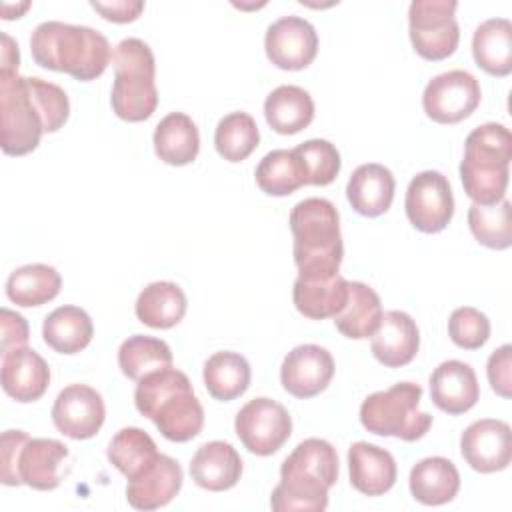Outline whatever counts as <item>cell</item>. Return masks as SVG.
Wrapping results in <instances>:
<instances>
[{
	"label": "cell",
	"mask_w": 512,
	"mask_h": 512,
	"mask_svg": "<svg viewBox=\"0 0 512 512\" xmlns=\"http://www.w3.org/2000/svg\"><path fill=\"white\" fill-rule=\"evenodd\" d=\"M70 116L66 92L36 76L0 72V146L8 156L38 148L44 132L60 130Z\"/></svg>",
	"instance_id": "obj_1"
},
{
	"label": "cell",
	"mask_w": 512,
	"mask_h": 512,
	"mask_svg": "<svg viewBox=\"0 0 512 512\" xmlns=\"http://www.w3.org/2000/svg\"><path fill=\"white\" fill-rule=\"evenodd\" d=\"M336 480V448L328 440L306 438L284 458L280 482L272 490L270 506L274 512H322L328 506V490Z\"/></svg>",
	"instance_id": "obj_2"
},
{
	"label": "cell",
	"mask_w": 512,
	"mask_h": 512,
	"mask_svg": "<svg viewBox=\"0 0 512 512\" xmlns=\"http://www.w3.org/2000/svg\"><path fill=\"white\" fill-rule=\"evenodd\" d=\"M30 52L38 66L66 72L80 82L102 76L112 60L110 42L102 32L58 20H48L34 28Z\"/></svg>",
	"instance_id": "obj_3"
},
{
	"label": "cell",
	"mask_w": 512,
	"mask_h": 512,
	"mask_svg": "<svg viewBox=\"0 0 512 512\" xmlns=\"http://www.w3.org/2000/svg\"><path fill=\"white\" fill-rule=\"evenodd\" d=\"M134 404L170 442H188L196 438L204 426V408L188 376L172 366L150 372L138 380Z\"/></svg>",
	"instance_id": "obj_4"
},
{
	"label": "cell",
	"mask_w": 512,
	"mask_h": 512,
	"mask_svg": "<svg viewBox=\"0 0 512 512\" xmlns=\"http://www.w3.org/2000/svg\"><path fill=\"white\" fill-rule=\"evenodd\" d=\"M512 160V134L504 124L486 122L464 142L460 180L474 204L490 206L504 200Z\"/></svg>",
	"instance_id": "obj_5"
},
{
	"label": "cell",
	"mask_w": 512,
	"mask_h": 512,
	"mask_svg": "<svg viewBox=\"0 0 512 512\" xmlns=\"http://www.w3.org/2000/svg\"><path fill=\"white\" fill-rule=\"evenodd\" d=\"M288 224L298 274H336L344 258L336 206L326 198H304L292 208Z\"/></svg>",
	"instance_id": "obj_6"
},
{
	"label": "cell",
	"mask_w": 512,
	"mask_h": 512,
	"mask_svg": "<svg viewBox=\"0 0 512 512\" xmlns=\"http://www.w3.org/2000/svg\"><path fill=\"white\" fill-rule=\"evenodd\" d=\"M112 64L114 114L126 122L148 120L158 106L156 62L150 46L140 38H124L112 50Z\"/></svg>",
	"instance_id": "obj_7"
},
{
	"label": "cell",
	"mask_w": 512,
	"mask_h": 512,
	"mask_svg": "<svg viewBox=\"0 0 512 512\" xmlns=\"http://www.w3.org/2000/svg\"><path fill=\"white\" fill-rule=\"evenodd\" d=\"M420 400L422 388L418 384L398 382L362 402L360 422L372 434L416 442L432 426V416L420 410Z\"/></svg>",
	"instance_id": "obj_8"
},
{
	"label": "cell",
	"mask_w": 512,
	"mask_h": 512,
	"mask_svg": "<svg viewBox=\"0 0 512 512\" xmlns=\"http://www.w3.org/2000/svg\"><path fill=\"white\" fill-rule=\"evenodd\" d=\"M456 0H414L408 8V34L418 56L430 62L452 56L460 42Z\"/></svg>",
	"instance_id": "obj_9"
},
{
	"label": "cell",
	"mask_w": 512,
	"mask_h": 512,
	"mask_svg": "<svg viewBox=\"0 0 512 512\" xmlns=\"http://www.w3.org/2000/svg\"><path fill=\"white\" fill-rule=\"evenodd\" d=\"M234 430L248 452L270 456L290 438L292 418L280 402L262 396L246 402L238 410Z\"/></svg>",
	"instance_id": "obj_10"
},
{
	"label": "cell",
	"mask_w": 512,
	"mask_h": 512,
	"mask_svg": "<svg viewBox=\"0 0 512 512\" xmlns=\"http://www.w3.org/2000/svg\"><path fill=\"white\" fill-rule=\"evenodd\" d=\"M410 224L424 232H442L454 216V196L448 178L438 170L418 172L408 188L404 200Z\"/></svg>",
	"instance_id": "obj_11"
},
{
	"label": "cell",
	"mask_w": 512,
	"mask_h": 512,
	"mask_svg": "<svg viewBox=\"0 0 512 512\" xmlns=\"http://www.w3.org/2000/svg\"><path fill=\"white\" fill-rule=\"evenodd\" d=\"M480 96V84L470 72L448 70L426 84L422 108L426 116L438 124H456L478 108Z\"/></svg>",
	"instance_id": "obj_12"
},
{
	"label": "cell",
	"mask_w": 512,
	"mask_h": 512,
	"mask_svg": "<svg viewBox=\"0 0 512 512\" xmlns=\"http://www.w3.org/2000/svg\"><path fill=\"white\" fill-rule=\"evenodd\" d=\"M264 50L276 68L302 70L316 58L318 34L304 18L282 16L266 28Z\"/></svg>",
	"instance_id": "obj_13"
},
{
	"label": "cell",
	"mask_w": 512,
	"mask_h": 512,
	"mask_svg": "<svg viewBox=\"0 0 512 512\" xmlns=\"http://www.w3.org/2000/svg\"><path fill=\"white\" fill-rule=\"evenodd\" d=\"M106 418L104 400L86 384H70L54 400L52 422L58 432L72 440H86L100 432Z\"/></svg>",
	"instance_id": "obj_14"
},
{
	"label": "cell",
	"mask_w": 512,
	"mask_h": 512,
	"mask_svg": "<svg viewBox=\"0 0 512 512\" xmlns=\"http://www.w3.org/2000/svg\"><path fill=\"white\" fill-rule=\"evenodd\" d=\"M460 452L476 472L490 474L508 468L512 460V432L508 422L496 418L472 422L460 436Z\"/></svg>",
	"instance_id": "obj_15"
},
{
	"label": "cell",
	"mask_w": 512,
	"mask_h": 512,
	"mask_svg": "<svg viewBox=\"0 0 512 512\" xmlns=\"http://www.w3.org/2000/svg\"><path fill=\"white\" fill-rule=\"evenodd\" d=\"M332 376L334 358L318 344H300L292 348L280 366V382L284 390L302 400L324 392Z\"/></svg>",
	"instance_id": "obj_16"
},
{
	"label": "cell",
	"mask_w": 512,
	"mask_h": 512,
	"mask_svg": "<svg viewBox=\"0 0 512 512\" xmlns=\"http://www.w3.org/2000/svg\"><path fill=\"white\" fill-rule=\"evenodd\" d=\"M2 390L16 402H36L50 384L46 360L32 348L20 346L2 354Z\"/></svg>",
	"instance_id": "obj_17"
},
{
	"label": "cell",
	"mask_w": 512,
	"mask_h": 512,
	"mask_svg": "<svg viewBox=\"0 0 512 512\" xmlns=\"http://www.w3.org/2000/svg\"><path fill=\"white\" fill-rule=\"evenodd\" d=\"M370 350L374 358L386 368H400L414 360L420 348V332L410 314L402 310H388L376 332L370 336Z\"/></svg>",
	"instance_id": "obj_18"
},
{
	"label": "cell",
	"mask_w": 512,
	"mask_h": 512,
	"mask_svg": "<svg viewBox=\"0 0 512 512\" xmlns=\"http://www.w3.org/2000/svg\"><path fill=\"white\" fill-rule=\"evenodd\" d=\"M430 398L446 414L468 412L480 398V384L470 364L446 360L430 374Z\"/></svg>",
	"instance_id": "obj_19"
},
{
	"label": "cell",
	"mask_w": 512,
	"mask_h": 512,
	"mask_svg": "<svg viewBox=\"0 0 512 512\" xmlns=\"http://www.w3.org/2000/svg\"><path fill=\"white\" fill-rule=\"evenodd\" d=\"M68 446L54 438H28L20 450L18 474L22 484L34 490H54L64 478Z\"/></svg>",
	"instance_id": "obj_20"
},
{
	"label": "cell",
	"mask_w": 512,
	"mask_h": 512,
	"mask_svg": "<svg viewBox=\"0 0 512 512\" xmlns=\"http://www.w3.org/2000/svg\"><path fill=\"white\" fill-rule=\"evenodd\" d=\"M182 480L180 464L174 458L160 454L142 474L128 480L126 500L136 510L162 508L176 498L182 488Z\"/></svg>",
	"instance_id": "obj_21"
},
{
	"label": "cell",
	"mask_w": 512,
	"mask_h": 512,
	"mask_svg": "<svg viewBox=\"0 0 512 512\" xmlns=\"http://www.w3.org/2000/svg\"><path fill=\"white\" fill-rule=\"evenodd\" d=\"M348 298V280L336 274H298L292 286L296 310L310 320L334 318Z\"/></svg>",
	"instance_id": "obj_22"
},
{
	"label": "cell",
	"mask_w": 512,
	"mask_h": 512,
	"mask_svg": "<svg viewBox=\"0 0 512 512\" xmlns=\"http://www.w3.org/2000/svg\"><path fill=\"white\" fill-rule=\"evenodd\" d=\"M350 484L366 496L386 494L398 476L394 456L370 442H354L348 448Z\"/></svg>",
	"instance_id": "obj_23"
},
{
	"label": "cell",
	"mask_w": 512,
	"mask_h": 512,
	"mask_svg": "<svg viewBox=\"0 0 512 512\" xmlns=\"http://www.w3.org/2000/svg\"><path fill=\"white\" fill-rule=\"evenodd\" d=\"M190 476L196 486L210 492H224L238 484L242 458L236 448L222 440L202 444L190 460Z\"/></svg>",
	"instance_id": "obj_24"
},
{
	"label": "cell",
	"mask_w": 512,
	"mask_h": 512,
	"mask_svg": "<svg viewBox=\"0 0 512 512\" xmlns=\"http://www.w3.org/2000/svg\"><path fill=\"white\" fill-rule=\"evenodd\" d=\"M394 188L396 182L392 172L384 164L368 162L352 172L346 184V198L360 216L376 218L390 208Z\"/></svg>",
	"instance_id": "obj_25"
},
{
	"label": "cell",
	"mask_w": 512,
	"mask_h": 512,
	"mask_svg": "<svg viewBox=\"0 0 512 512\" xmlns=\"http://www.w3.org/2000/svg\"><path fill=\"white\" fill-rule=\"evenodd\" d=\"M410 494L414 500L426 506H442L460 490V474L444 456H430L420 462H416L410 470L408 478Z\"/></svg>",
	"instance_id": "obj_26"
},
{
	"label": "cell",
	"mask_w": 512,
	"mask_h": 512,
	"mask_svg": "<svg viewBox=\"0 0 512 512\" xmlns=\"http://www.w3.org/2000/svg\"><path fill=\"white\" fill-rule=\"evenodd\" d=\"M472 56L486 74L508 76L512 72V22L508 18L484 20L474 30Z\"/></svg>",
	"instance_id": "obj_27"
},
{
	"label": "cell",
	"mask_w": 512,
	"mask_h": 512,
	"mask_svg": "<svg viewBox=\"0 0 512 512\" xmlns=\"http://www.w3.org/2000/svg\"><path fill=\"white\" fill-rule=\"evenodd\" d=\"M156 156L170 166H186L200 152V134L194 120L184 112H170L154 130Z\"/></svg>",
	"instance_id": "obj_28"
},
{
	"label": "cell",
	"mask_w": 512,
	"mask_h": 512,
	"mask_svg": "<svg viewBox=\"0 0 512 512\" xmlns=\"http://www.w3.org/2000/svg\"><path fill=\"white\" fill-rule=\"evenodd\" d=\"M188 302L184 290L168 280L148 284L136 298V318L156 330H168L176 326L186 314Z\"/></svg>",
	"instance_id": "obj_29"
},
{
	"label": "cell",
	"mask_w": 512,
	"mask_h": 512,
	"mask_svg": "<svg viewBox=\"0 0 512 512\" xmlns=\"http://www.w3.org/2000/svg\"><path fill=\"white\" fill-rule=\"evenodd\" d=\"M264 116L274 132L296 134L314 120V100L304 88L282 84L266 96Z\"/></svg>",
	"instance_id": "obj_30"
},
{
	"label": "cell",
	"mask_w": 512,
	"mask_h": 512,
	"mask_svg": "<svg viewBox=\"0 0 512 512\" xmlns=\"http://www.w3.org/2000/svg\"><path fill=\"white\" fill-rule=\"evenodd\" d=\"M382 314V302L374 288L364 282H348V298L334 316V324L346 338L362 340L376 332Z\"/></svg>",
	"instance_id": "obj_31"
},
{
	"label": "cell",
	"mask_w": 512,
	"mask_h": 512,
	"mask_svg": "<svg viewBox=\"0 0 512 512\" xmlns=\"http://www.w3.org/2000/svg\"><path fill=\"white\" fill-rule=\"evenodd\" d=\"M92 336V318L80 306H58L42 324L44 342L58 354H76L84 350Z\"/></svg>",
	"instance_id": "obj_32"
},
{
	"label": "cell",
	"mask_w": 512,
	"mask_h": 512,
	"mask_svg": "<svg viewBox=\"0 0 512 512\" xmlns=\"http://www.w3.org/2000/svg\"><path fill=\"white\" fill-rule=\"evenodd\" d=\"M204 386L214 400L230 402L242 396L250 386V364L248 360L232 350L214 352L202 370Z\"/></svg>",
	"instance_id": "obj_33"
},
{
	"label": "cell",
	"mask_w": 512,
	"mask_h": 512,
	"mask_svg": "<svg viewBox=\"0 0 512 512\" xmlns=\"http://www.w3.org/2000/svg\"><path fill=\"white\" fill-rule=\"evenodd\" d=\"M62 288L60 272L48 264H26L6 280V296L10 302L22 308L42 306L58 296Z\"/></svg>",
	"instance_id": "obj_34"
},
{
	"label": "cell",
	"mask_w": 512,
	"mask_h": 512,
	"mask_svg": "<svg viewBox=\"0 0 512 512\" xmlns=\"http://www.w3.org/2000/svg\"><path fill=\"white\" fill-rule=\"evenodd\" d=\"M110 464L128 480L142 474L160 456L156 442L148 432L136 426L118 430L106 450Z\"/></svg>",
	"instance_id": "obj_35"
},
{
	"label": "cell",
	"mask_w": 512,
	"mask_h": 512,
	"mask_svg": "<svg viewBox=\"0 0 512 512\" xmlns=\"http://www.w3.org/2000/svg\"><path fill=\"white\" fill-rule=\"evenodd\" d=\"M256 184L268 196H288L306 184V170L294 150H272L256 166Z\"/></svg>",
	"instance_id": "obj_36"
},
{
	"label": "cell",
	"mask_w": 512,
	"mask_h": 512,
	"mask_svg": "<svg viewBox=\"0 0 512 512\" xmlns=\"http://www.w3.org/2000/svg\"><path fill=\"white\" fill-rule=\"evenodd\" d=\"M118 366L130 380H142L146 374L172 366L170 346L154 336H128L118 348Z\"/></svg>",
	"instance_id": "obj_37"
},
{
	"label": "cell",
	"mask_w": 512,
	"mask_h": 512,
	"mask_svg": "<svg viewBox=\"0 0 512 512\" xmlns=\"http://www.w3.org/2000/svg\"><path fill=\"white\" fill-rule=\"evenodd\" d=\"M468 226L474 238L492 250H506L512 246V204L504 198L498 204L468 208Z\"/></svg>",
	"instance_id": "obj_38"
},
{
	"label": "cell",
	"mask_w": 512,
	"mask_h": 512,
	"mask_svg": "<svg viewBox=\"0 0 512 512\" xmlns=\"http://www.w3.org/2000/svg\"><path fill=\"white\" fill-rule=\"evenodd\" d=\"M260 132L256 120L246 112H230L224 116L214 132L216 152L228 162L246 160L258 146Z\"/></svg>",
	"instance_id": "obj_39"
},
{
	"label": "cell",
	"mask_w": 512,
	"mask_h": 512,
	"mask_svg": "<svg viewBox=\"0 0 512 512\" xmlns=\"http://www.w3.org/2000/svg\"><path fill=\"white\" fill-rule=\"evenodd\" d=\"M306 170V184L328 186L340 172L342 160L338 148L322 138H312L294 148Z\"/></svg>",
	"instance_id": "obj_40"
},
{
	"label": "cell",
	"mask_w": 512,
	"mask_h": 512,
	"mask_svg": "<svg viewBox=\"0 0 512 512\" xmlns=\"http://www.w3.org/2000/svg\"><path fill=\"white\" fill-rule=\"evenodd\" d=\"M448 336L458 348L478 350L490 338V320L478 308L460 306L450 314Z\"/></svg>",
	"instance_id": "obj_41"
},
{
	"label": "cell",
	"mask_w": 512,
	"mask_h": 512,
	"mask_svg": "<svg viewBox=\"0 0 512 512\" xmlns=\"http://www.w3.org/2000/svg\"><path fill=\"white\" fill-rule=\"evenodd\" d=\"M28 434L22 430H6L0 438V480L4 486H20L18 458L22 446L28 442Z\"/></svg>",
	"instance_id": "obj_42"
},
{
	"label": "cell",
	"mask_w": 512,
	"mask_h": 512,
	"mask_svg": "<svg viewBox=\"0 0 512 512\" xmlns=\"http://www.w3.org/2000/svg\"><path fill=\"white\" fill-rule=\"evenodd\" d=\"M486 374L492 390L502 396H512V346L502 344L498 350H494L486 364Z\"/></svg>",
	"instance_id": "obj_43"
},
{
	"label": "cell",
	"mask_w": 512,
	"mask_h": 512,
	"mask_svg": "<svg viewBox=\"0 0 512 512\" xmlns=\"http://www.w3.org/2000/svg\"><path fill=\"white\" fill-rule=\"evenodd\" d=\"M0 330H2V352L6 354L14 348L28 344V322L22 314L2 308L0 310Z\"/></svg>",
	"instance_id": "obj_44"
},
{
	"label": "cell",
	"mask_w": 512,
	"mask_h": 512,
	"mask_svg": "<svg viewBox=\"0 0 512 512\" xmlns=\"http://www.w3.org/2000/svg\"><path fill=\"white\" fill-rule=\"evenodd\" d=\"M90 6L102 14V18L110 22H132L140 16L144 10V2H128V0H118V2H90Z\"/></svg>",
	"instance_id": "obj_45"
},
{
	"label": "cell",
	"mask_w": 512,
	"mask_h": 512,
	"mask_svg": "<svg viewBox=\"0 0 512 512\" xmlns=\"http://www.w3.org/2000/svg\"><path fill=\"white\" fill-rule=\"evenodd\" d=\"M18 64H20V52H18V44L6 34L2 32V58H0V72H18Z\"/></svg>",
	"instance_id": "obj_46"
},
{
	"label": "cell",
	"mask_w": 512,
	"mask_h": 512,
	"mask_svg": "<svg viewBox=\"0 0 512 512\" xmlns=\"http://www.w3.org/2000/svg\"><path fill=\"white\" fill-rule=\"evenodd\" d=\"M30 8V2H22L20 6L16 4H2V18L4 20H12V12L10 10H14V18H20V14L24 12V10H28Z\"/></svg>",
	"instance_id": "obj_47"
}]
</instances>
